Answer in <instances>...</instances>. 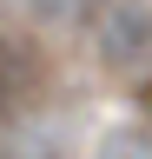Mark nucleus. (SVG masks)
<instances>
[{
  "mask_svg": "<svg viewBox=\"0 0 152 159\" xmlns=\"http://www.w3.org/2000/svg\"><path fill=\"white\" fill-rule=\"evenodd\" d=\"M46 93V53L20 33H0V126L27 119Z\"/></svg>",
  "mask_w": 152,
  "mask_h": 159,
  "instance_id": "nucleus-2",
  "label": "nucleus"
},
{
  "mask_svg": "<svg viewBox=\"0 0 152 159\" xmlns=\"http://www.w3.org/2000/svg\"><path fill=\"white\" fill-rule=\"evenodd\" d=\"M93 53L106 73L152 66V0H106L93 13Z\"/></svg>",
  "mask_w": 152,
  "mask_h": 159,
  "instance_id": "nucleus-1",
  "label": "nucleus"
},
{
  "mask_svg": "<svg viewBox=\"0 0 152 159\" xmlns=\"http://www.w3.org/2000/svg\"><path fill=\"white\" fill-rule=\"evenodd\" d=\"M106 0H27L33 20H46V27H80V20H93Z\"/></svg>",
  "mask_w": 152,
  "mask_h": 159,
  "instance_id": "nucleus-3",
  "label": "nucleus"
},
{
  "mask_svg": "<svg viewBox=\"0 0 152 159\" xmlns=\"http://www.w3.org/2000/svg\"><path fill=\"white\" fill-rule=\"evenodd\" d=\"M99 159H152V133H106Z\"/></svg>",
  "mask_w": 152,
  "mask_h": 159,
  "instance_id": "nucleus-4",
  "label": "nucleus"
},
{
  "mask_svg": "<svg viewBox=\"0 0 152 159\" xmlns=\"http://www.w3.org/2000/svg\"><path fill=\"white\" fill-rule=\"evenodd\" d=\"M139 119H145V133H152V73L139 80Z\"/></svg>",
  "mask_w": 152,
  "mask_h": 159,
  "instance_id": "nucleus-5",
  "label": "nucleus"
}]
</instances>
